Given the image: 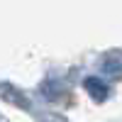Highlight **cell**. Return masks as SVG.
I'll list each match as a JSON object with an SVG mask.
<instances>
[{"label": "cell", "mask_w": 122, "mask_h": 122, "mask_svg": "<svg viewBox=\"0 0 122 122\" xmlns=\"http://www.w3.org/2000/svg\"><path fill=\"white\" fill-rule=\"evenodd\" d=\"M86 88H90V95H93L95 100H105V95H107L105 83H100V81H95V78H88L86 81Z\"/></svg>", "instance_id": "cell-1"}]
</instances>
